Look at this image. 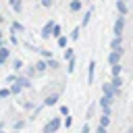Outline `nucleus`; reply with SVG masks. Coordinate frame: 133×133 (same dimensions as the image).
Listing matches in <instances>:
<instances>
[{"label":"nucleus","instance_id":"nucleus-32","mask_svg":"<svg viewBox=\"0 0 133 133\" xmlns=\"http://www.w3.org/2000/svg\"><path fill=\"white\" fill-rule=\"evenodd\" d=\"M42 52V56H46V58H52V52H48V50H39Z\"/></svg>","mask_w":133,"mask_h":133},{"label":"nucleus","instance_id":"nucleus-4","mask_svg":"<svg viewBox=\"0 0 133 133\" xmlns=\"http://www.w3.org/2000/svg\"><path fill=\"white\" fill-rule=\"evenodd\" d=\"M110 104H112V98L104 94V96L100 98V106H102V110H104V112H108V114H110Z\"/></svg>","mask_w":133,"mask_h":133},{"label":"nucleus","instance_id":"nucleus-19","mask_svg":"<svg viewBox=\"0 0 133 133\" xmlns=\"http://www.w3.org/2000/svg\"><path fill=\"white\" fill-rule=\"evenodd\" d=\"M12 69L19 73V71L23 69V60H21V58H15V60H12Z\"/></svg>","mask_w":133,"mask_h":133},{"label":"nucleus","instance_id":"nucleus-16","mask_svg":"<svg viewBox=\"0 0 133 133\" xmlns=\"http://www.w3.org/2000/svg\"><path fill=\"white\" fill-rule=\"evenodd\" d=\"M110 83H112V87L118 91V89H121V85H123V79H121V75H118V77H112V81H110Z\"/></svg>","mask_w":133,"mask_h":133},{"label":"nucleus","instance_id":"nucleus-26","mask_svg":"<svg viewBox=\"0 0 133 133\" xmlns=\"http://www.w3.org/2000/svg\"><path fill=\"white\" fill-rule=\"evenodd\" d=\"M58 46H60V48L66 46V35H60V37H58Z\"/></svg>","mask_w":133,"mask_h":133},{"label":"nucleus","instance_id":"nucleus-31","mask_svg":"<svg viewBox=\"0 0 133 133\" xmlns=\"http://www.w3.org/2000/svg\"><path fill=\"white\" fill-rule=\"evenodd\" d=\"M15 81H17V75H8L6 77V83H15Z\"/></svg>","mask_w":133,"mask_h":133},{"label":"nucleus","instance_id":"nucleus-13","mask_svg":"<svg viewBox=\"0 0 133 133\" xmlns=\"http://www.w3.org/2000/svg\"><path fill=\"white\" fill-rule=\"evenodd\" d=\"M81 4H83V0H71L69 8H71L73 12H77V10H81Z\"/></svg>","mask_w":133,"mask_h":133},{"label":"nucleus","instance_id":"nucleus-33","mask_svg":"<svg viewBox=\"0 0 133 133\" xmlns=\"http://www.w3.org/2000/svg\"><path fill=\"white\" fill-rule=\"evenodd\" d=\"M52 2H54V0H42V6L48 8V6H52Z\"/></svg>","mask_w":133,"mask_h":133},{"label":"nucleus","instance_id":"nucleus-24","mask_svg":"<svg viewBox=\"0 0 133 133\" xmlns=\"http://www.w3.org/2000/svg\"><path fill=\"white\" fill-rule=\"evenodd\" d=\"M21 89H23V87H21L19 83H12V85H10V94H19Z\"/></svg>","mask_w":133,"mask_h":133},{"label":"nucleus","instance_id":"nucleus-23","mask_svg":"<svg viewBox=\"0 0 133 133\" xmlns=\"http://www.w3.org/2000/svg\"><path fill=\"white\" fill-rule=\"evenodd\" d=\"M10 29H12V33H17V31H23V25H21V23H17V21H15V23H12V25H10Z\"/></svg>","mask_w":133,"mask_h":133},{"label":"nucleus","instance_id":"nucleus-3","mask_svg":"<svg viewBox=\"0 0 133 133\" xmlns=\"http://www.w3.org/2000/svg\"><path fill=\"white\" fill-rule=\"evenodd\" d=\"M121 54H123V50H110V54H108V62H110V66L121 62Z\"/></svg>","mask_w":133,"mask_h":133},{"label":"nucleus","instance_id":"nucleus-27","mask_svg":"<svg viewBox=\"0 0 133 133\" xmlns=\"http://www.w3.org/2000/svg\"><path fill=\"white\" fill-rule=\"evenodd\" d=\"M64 58H66V60L75 58V56H73V50H71V48H66V50H64Z\"/></svg>","mask_w":133,"mask_h":133},{"label":"nucleus","instance_id":"nucleus-40","mask_svg":"<svg viewBox=\"0 0 133 133\" xmlns=\"http://www.w3.org/2000/svg\"><path fill=\"white\" fill-rule=\"evenodd\" d=\"M0 133H4V131H0Z\"/></svg>","mask_w":133,"mask_h":133},{"label":"nucleus","instance_id":"nucleus-2","mask_svg":"<svg viewBox=\"0 0 133 133\" xmlns=\"http://www.w3.org/2000/svg\"><path fill=\"white\" fill-rule=\"evenodd\" d=\"M123 29H125V15H116V21H114V35H121V37H123Z\"/></svg>","mask_w":133,"mask_h":133},{"label":"nucleus","instance_id":"nucleus-22","mask_svg":"<svg viewBox=\"0 0 133 133\" xmlns=\"http://www.w3.org/2000/svg\"><path fill=\"white\" fill-rule=\"evenodd\" d=\"M110 71H112V77H118V75H121V62H118V64H112Z\"/></svg>","mask_w":133,"mask_h":133},{"label":"nucleus","instance_id":"nucleus-6","mask_svg":"<svg viewBox=\"0 0 133 133\" xmlns=\"http://www.w3.org/2000/svg\"><path fill=\"white\" fill-rule=\"evenodd\" d=\"M33 66H35V69H33V73L42 75V73H46V69H48V60H39V62H35Z\"/></svg>","mask_w":133,"mask_h":133},{"label":"nucleus","instance_id":"nucleus-11","mask_svg":"<svg viewBox=\"0 0 133 133\" xmlns=\"http://www.w3.org/2000/svg\"><path fill=\"white\" fill-rule=\"evenodd\" d=\"M116 10H118V15H127V2L125 0H116Z\"/></svg>","mask_w":133,"mask_h":133},{"label":"nucleus","instance_id":"nucleus-34","mask_svg":"<svg viewBox=\"0 0 133 133\" xmlns=\"http://www.w3.org/2000/svg\"><path fill=\"white\" fill-rule=\"evenodd\" d=\"M60 114H69V106H60Z\"/></svg>","mask_w":133,"mask_h":133},{"label":"nucleus","instance_id":"nucleus-1","mask_svg":"<svg viewBox=\"0 0 133 133\" xmlns=\"http://www.w3.org/2000/svg\"><path fill=\"white\" fill-rule=\"evenodd\" d=\"M60 125H62L60 118H58V116H52V118L44 125V133H56V131L60 129Z\"/></svg>","mask_w":133,"mask_h":133},{"label":"nucleus","instance_id":"nucleus-36","mask_svg":"<svg viewBox=\"0 0 133 133\" xmlns=\"http://www.w3.org/2000/svg\"><path fill=\"white\" fill-rule=\"evenodd\" d=\"M81 133H89V125H87V123L83 125V129H81Z\"/></svg>","mask_w":133,"mask_h":133},{"label":"nucleus","instance_id":"nucleus-5","mask_svg":"<svg viewBox=\"0 0 133 133\" xmlns=\"http://www.w3.org/2000/svg\"><path fill=\"white\" fill-rule=\"evenodd\" d=\"M52 27H54V23H52V21H48V23L42 27V33H39V35H42L44 39H48V37L52 35Z\"/></svg>","mask_w":133,"mask_h":133},{"label":"nucleus","instance_id":"nucleus-28","mask_svg":"<svg viewBox=\"0 0 133 133\" xmlns=\"http://www.w3.org/2000/svg\"><path fill=\"white\" fill-rule=\"evenodd\" d=\"M48 66H50V69H58V62H56L54 58H48Z\"/></svg>","mask_w":133,"mask_h":133},{"label":"nucleus","instance_id":"nucleus-18","mask_svg":"<svg viewBox=\"0 0 133 133\" xmlns=\"http://www.w3.org/2000/svg\"><path fill=\"white\" fill-rule=\"evenodd\" d=\"M91 12H94V10L89 8V10H87V12L83 15V21H81V27H87V23H89V19H91Z\"/></svg>","mask_w":133,"mask_h":133},{"label":"nucleus","instance_id":"nucleus-42","mask_svg":"<svg viewBox=\"0 0 133 133\" xmlns=\"http://www.w3.org/2000/svg\"><path fill=\"white\" fill-rule=\"evenodd\" d=\"M125 2H127V0H125Z\"/></svg>","mask_w":133,"mask_h":133},{"label":"nucleus","instance_id":"nucleus-37","mask_svg":"<svg viewBox=\"0 0 133 133\" xmlns=\"http://www.w3.org/2000/svg\"><path fill=\"white\" fill-rule=\"evenodd\" d=\"M0 39H2V31H0Z\"/></svg>","mask_w":133,"mask_h":133},{"label":"nucleus","instance_id":"nucleus-20","mask_svg":"<svg viewBox=\"0 0 133 133\" xmlns=\"http://www.w3.org/2000/svg\"><path fill=\"white\" fill-rule=\"evenodd\" d=\"M17 83H19V85H21V87H29V85H31V83H29V79H27V77H17Z\"/></svg>","mask_w":133,"mask_h":133},{"label":"nucleus","instance_id":"nucleus-12","mask_svg":"<svg viewBox=\"0 0 133 133\" xmlns=\"http://www.w3.org/2000/svg\"><path fill=\"white\" fill-rule=\"evenodd\" d=\"M110 50H121V35H114L110 42Z\"/></svg>","mask_w":133,"mask_h":133},{"label":"nucleus","instance_id":"nucleus-10","mask_svg":"<svg viewBox=\"0 0 133 133\" xmlns=\"http://www.w3.org/2000/svg\"><path fill=\"white\" fill-rule=\"evenodd\" d=\"M102 89H104V94H106V96H110V98H114V94H116V89L112 87V83H104V87H102Z\"/></svg>","mask_w":133,"mask_h":133},{"label":"nucleus","instance_id":"nucleus-9","mask_svg":"<svg viewBox=\"0 0 133 133\" xmlns=\"http://www.w3.org/2000/svg\"><path fill=\"white\" fill-rule=\"evenodd\" d=\"M8 54H10V50L4 48V46H0V64H4V62L8 60Z\"/></svg>","mask_w":133,"mask_h":133},{"label":"nucleus","instance_id":"nucleus-25","mask_svg":"<svg viewBox=\"0 0 133 133\" xmlns=\"http://www.w3.org/2000/svg\"><path fill=\"white\" fill-rule=\"evenodd\" d=\"M75 71V58H71L69 60V66H66V73H73Z\"/></svg>","mask_w":133,"mask_h":133},{"label":"nucleus","instance_id":"nucleus-38","mask_svg":"<svg viewBox=\"0 0 133 133\" xmlns=\"http://www.w3.org/2000/svg\"><path fill=\"white\" fill-rule=\"evenodd\" d=\"M0 46H2V39H0Z\"/></svg>","mask_w":133,"mask_h":133},{"label":"nucleus","instance_id":"nucleus-35","mask_svg":"<svg viewBox=\"0 0 133 133\" xmlns=\"http://www.w3.org/2000/svg\"><path fill=\"white\" fill-rule=\"evenodd\" d=\"M96 133H106V127H102V125H98V129H96Z\"/></svg>","mask_w":133,"mask_h":133},{"label":"nucleus","instance_id":"nucleus-15","mask_svg":"<svg viewBox=\"0 0 133 133\" xmlns=\"http://www.w3.org/2000/svg\"><path fill=\"white\" fill-rule=\"evenodd\" d=\"M60 35H62V29H60V25H58V23H54V27H52V37H56V39H58Z\"/></svg>","mask_w":133,"mask_h":133},{"label":"nucleus","instance_id":"nucleus-8","mask_svg":"<svg viewBox=\"0 0 133 133\" xmlns=\"http://www.w3.org/2000/svg\"><path fill=\"white\" fill-rule=\"evenodd\" d=\"M58 102V94H50V96H46V100H44V106H54Z\"/></svg>","mask_w":133,"mask_h":133},{"label":"nucleus","instance_id":"nucleus-21","mask_svg":"<svg viewBox=\"0 0 133 133\" xmlns=\"http://www.w3.org/2000/svg\"><path fill=\"white\" fill-rule=\"evenodd\" d=\"M79 33H81V25H77V27L71 31V39H79Z\"/></svg>","mask_w":133,"mask_h":133},{"label":"nucleus","instance_id":"nucleus-7","mask_svg":"<svg viewBox=\"0 0 133 133\" xmlns=\"http://www.w3.org/2000/svg\"><path fill=\"white\" fill-rule=\"evenodd\" d=\"M94 75H96V60L89 62V69H87V83H94Z\"/></svg>","mask_w":133,"mask_h":133},{"label":"nucleus","instance_id":"nucleus-39","mask_svg":"<svg viewBox=\"0 0 133 133\" xmlns=\"http://www.w3.org/2000/svg\"><path fill=\"white\" fill-rule=\"evenodd\" d=\"M83 2H89V0H83Z\"/></svg>","mask_w":133,"mask_h":133},{"label":"nucleus","instance_id":"nucleus-14","mask_svg":"<svg viewBox=\"0 0 133 133\" xmlns=\"http://www.w3.org/2000/svg\"><path fill=\"white\" fill-rule=\"evenodd\" d=\"M8 4H10V8L17 10V12H21V8H23V2H21V0H8Z\"/></svg>","mask_w":133,"mask_h":133},{"label":"nucleus","instance_id":"nucleus-29","mask_svg":"<svg viewBox=\"0 0 133 133\" xmlns=\"http://www.w3.org/2000/svg\"><path fill=\"white\" fill-rule=\"evenodd\" d=\"M71 125H73V118H71V116H69V114H66V118H64V127H66V129H69V127H71Z\"/></svg>","mask_w":133,"mask_h":133},{"label":"nucleus","instance_id":"nucleus-30","mask_svg":"<svg viewBox=\"0 0 133 133\" xmlns=\"http://www.w3.org/2000/svg\"><path fill=\"white\" fill-rule=\"evenodd\" d=\"M10 96V89H0V98H8Z\"/></svg>","mask_w":133,"mask_h":133},{"label":"nucleus","instance_id":"nucleus-41","mask_svg":"<svg viewBox=\"0 0 133 133\" xmlns=\"http://www.w3.org/2000/svg\"><path fill=\"white\" fill-rule=\"evenodd\" d=\"M17 133H19V131H17Z\"/></svg>","mask_w":133,"mask_h":133},{"label":"nucleus","instance_id":"nucleus-17","mask_svg":"<svg viewBox=\"0 0 133 133\" xmlns=\"http://www.w3.org/2000/svg\"><path fill=\"white\" fill-rule=\"evenodd\" d=\"M100 125H102V127H108V125H110V114H108V112H104V114L100 116Z\"/></svg>","mask_w":133,"mask_h":133}]
</instances>
